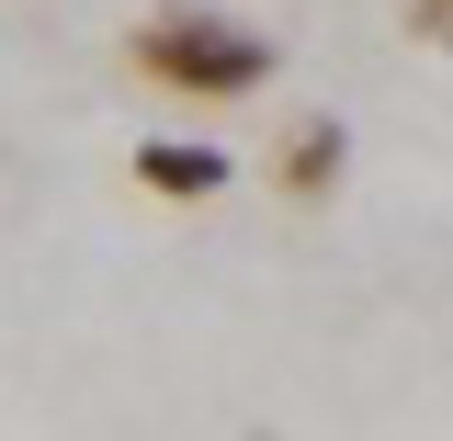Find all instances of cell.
Returning <instances> with one entry per match:
<instances>
[{"mask_svg":"<svg viewBox=\"0 0 453 441\" xmlns=\"http://www.w3.org/2000/svg\"><path fill=\"white\" fill-rule=\"evenodd\" d=\"M136 68L170 80V91H193V103H226V91H261L273 80V46L238 34V23H216V11H159V23H136Z\"/></svg>","mask_w":453,"mask_h":441,"instance_id":"obj_1","label":"cell"},{"mask_svg":"<svg viewBox=\"0 0 453 441\" xmlns=\"http://www.w3.org/2000/svg\"><path fill=\"white\" fill-rule=\"evenodd\" d=\"M136 181H148V193H226V148L159 136V148H136Z\"/></svg>","mask_w":453,"mask_h":441,"instance_id":"obj_2","label":"cell"}]
</instances>
